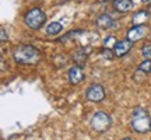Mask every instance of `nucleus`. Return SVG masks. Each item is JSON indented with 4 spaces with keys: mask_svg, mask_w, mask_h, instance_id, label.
Returning a JSON list of instances; mask_svg holds the SVG:
<instances>
[{
    "mask_svg": "<svg viewBox=\"0 0 151 140\" xmlns=\"http://www.w3.org/2000/svg\"><path fill=\"white\" fill-rule=\"evenodd\" d=\"M1 42H4V41H7V34H6V30L3 27H1Z\"/></svg>",
    "mask_w": 151,
    "mask_h": 140,
    "instance_id": "16",
    "label": "nucleus"
},
{
    "mask_svg": "<svg viewBox=\"0 0 151 140\" xmlns=\"http://www.w3.org/2000/svg\"><path fill=\"white\" fill-rule=\"evenodd\" d=\"M62 24L60 22H52L46 27V34L48 35H58L59 32H62Z\"/></svg>",
    "mask_w": 151,
    "mask_h": 140,
    "instance_id": "12",
    "label": "nucleus"
},
{
    "mask_svg": "<svg viewBox=\"0 0 151 140\" xmlns=\"http://www.w3.org/2000/svg\"><path fill=\"white\" fill-rule=\"evenodd\" d=\"M141 53L146 59H151V45H144L141 49Z\"/></svg>",
    "mask_w": 151,
    "mask_h": 140,
    "instance_id": "15",
    "label": "nucleus"
},
{
    "mask_svg": "<svg viewBox=\"0 0 151 140\" xmlns=\"http://www.w3.org/2000/svg\"><path fill=\"white\" fill-rule=\"evenodd\" d=\"M132 126L139 133H147L151 130V119L143 108H136L134 109L133 119H132Z\"/></svg>",
    "mask_w": 151,
    "mask_h": 140,
    "instance_id": "2",
    "label": "nucleus"
},
{
    "mask_svg": "<svg viewBox=\"0 0 151 140\" xmlns=\"http://www.w3.org/2000/svg\"><path fill=\"white\" fill-rule=\"evenodd\" d=\"M24 21H25V24H27L29 28H32V30H39V28L45 24V21H46V14H45L41 9L37 7V9L29 10L27 14H25Z\"/></svg>",
    "mask_w": 151,
    "mask_h": 140,
    "instance_id": "4",
    "label": "nucleus"
},
{
    "mask_svg": "<svg viewBox=\"0 0 151 140\" xmlns=\"http://www.w3.org/2000/svg\"><path fill=\"white\" fill-rule=\"evenodd\" d=\"M123 140H132V139H123Z\"/></svg>",
    "mask_w": 151,
    "mask_h": 140,
    "instance_id": "18",
    "label": "nucleus"
},
{
    "mask_svg": "<svg viewBox=\"0 0 151 140\" xmlns=\"http://www.w3.org/2000/svg\"><path fill=\"white\" fill-rule=\"evenodd\" d=\"M148 20V13L146 10H141L139 13H136L133 18H132V24H133V27L134 25H144Z\"/></svg>",
    "mask_w": 151,
    "mask_h": 140,
    "instance_id": "11",
    "label": "nucleus"
},
{
    "mask_svg": "<svg viewBox=\"0 0 151 140\" xmlns=\"http://www.w3.org/2000/svg\"><path fill=\"white\" fill-rule=\"evenodd\" d=\"M116 38L115 37H109L105 39V42H104V48L105 49H113L115 48V45H116Z\"/></svg>",
    "mask_w": 151,
    "mask_h": 140,
    "instance_id": "14",
    "label": "nucleus"
},
{
    "mask_svg": "<svg viewBox=\"0 0 151 140\" xmlns=\"http://www.w3.org/2000/svg\"><path fill=\"white\" fill-rule=\"evenodd\" d=\"M133 7L132 0H113V9L120 13H127Z\"/></svg>",
    "mask_w": 151,
    "mask_h": 140,
    "instance_id": "9",
    "label": "nucleus"
},
{
    "mask_svg": "<svg viewBox=\"0 0 151 140\" xmlns=\"http://www.w3.org/2000/svg\"><path fill=\"white\" fill-rule=\"evenodd\" d=\"M97 25L99 28H102V30H109V28H112L115 25V21H113V18L108 14H102V16H99L97 18Z\"/></svg>",
    "mask_w": 151,
    "mask_h": 140,
    "instance_id": "10",
    "label": "nucleus"
},
{
    "mask_svg": "<svg viewBox=\"0 0 151 140\" xmlns=\"http://www.w3.org/2000/svg\"><path fill=\"white\" fill-rule=\"evenodd\" d=\"M86 95H87V100H90L92 102H101L104 98H105V90L99 84H92L87 90Z\"/></svg>",
    "mask_w": 151,
    "mask_h": 140,
    "instance_id": "5",
    "label": "nucleus"
},
{
    "mask_svg": "<svg viewBox=\"0 0 151 140\" xmlns=\"http://www.w3.org/2000/svg\"><path fill=\"white\" fill-rule=\"evenodd\" d=\"M141 1H143V3H148L150 0H141Z\"/></svg>",
    "mask_w": 151,
    "mask_h": 140,
    "instance_id": "17",
    "label": "nucleus"
},
{
    "mask_svg": "<svg viewBox=\"0 0 151 140\" xmlns=\"http://www.w3.org/2000/svg\"><path fill=\"white\" fill-rule=\"evenodd\" d=\"M13 56L17 63L21 65H29V63H35L39 58V52L31 45H21L17 46L13 51Z\"/></svg>",
    "mask_w": 151,
    "mask_h": 140,
    "instance_id": "1",
    "label": "nucleus"
},
{
    "mask_svg": "<svg viewBox=\"0 0 151 140\" xmlns=\"http://www.w3.org/2000/svg\"><path fill=\"white\" fill-rule=\"evenodd\" d=\"M139 70L143 73H150L151 71V59H146L144 62H141L139 66Z\"/></svg>",
    "mask_w": 151,
    "mask_h": 140,
    "instance_id": "13",
    "label": "nucleus"
},
{
    "mask_svg": "<svg viewBox=\"0 0 151 140\" xmlns=\"http://www.w3.org/2000/svg\"><path fill=\"white\" fill-rule=\"evenodd\" d=\"M112 125V119L108 113L102 112V111H98L92 115L91 118V128L98 133H104L111 128Z\"/></svg>",
    "mask_w": 151,
    "mask_h": 140,
    "instance_id": "3",
    "label": "nucleus"
},
{
    "mask_svg": "<svg viewBox=\"0 0 151 140\" xmlns=\"http://www.w3.org/2000/svg\"><path fill=\"white\" fill-rule=\"evenodd\" d=\"M132 46H133V42L129 41V39L119 41V42H116L115 48H113V55H115V56H118V58H122V56H124V55L132 49Z\"/></svg>",
    "mask_w": 151,
    "mask_h": 140,
    "instance_id": "7",
    "label": "nucleus"
},
{
    "mask_svg": "<svg viewBox=\"0 0 151 140\" xmlns=\"http://www.w3.org/2000/svg\"><path fill=\"white\" fill-rule=\"evenodd\" d=\"M147 35V28L144 25H134L127 31V39L132 42H137Z\"/></svg>",
    "mask_w": 151,
    "mask_h": 140,
    "instance_id": "6",
    "label": "nucleus"
},
{
    "mask_svg": "<svg viewBox=\"0 0 151 140\" xmlns=\"http://www.w3.org/2000/svg\"><path fill=\"white\" fill-rule=\"evenodd\" d=\"M69 80H70L71 84H80L81 81L84 80V73H83V69L80 66H73L70 70H69Z\"/></svg>",
    "mask_w": 151,
    "mask_h": 140,
    "instance_id": "8",
    "label": "nucleus"
}]
</instances>
